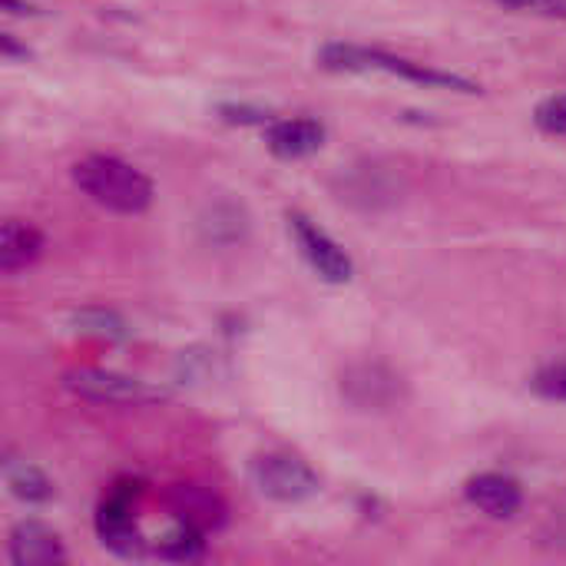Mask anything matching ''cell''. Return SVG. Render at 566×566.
Here are the masks:
<instances>
[{
	"label": "cell",
	"mask_w": 566,
	"mask_h": 566,
	"mask_svg": "<svg viewBox=\"0 0 566 566\" xmlns=\"http://www.w3.org/2000/svg\"><path fill=\"white\" fill-rule=\"evenodd\" d=\"M216 113H219V119L229 123V126H269V123L275 119L269 109H262V106H255V103H219Z\"/></svg>",
	"instance_id": "obj_19"
},
{
	"label": "cell",
	"mask_w": 566,
	"mask_h": 566,
	"mask_svg": "<svg viewBox=\"0 0 566 566\" xmlns=\"http://www.w3.org/2000/svg\"><path fill=\"white\" fill-rule=\"evenodd\" d=\"M43 245H46V239L36 226L20 222V219H7L0 229V269L7 275L23 272L27 265H33L43 255Z\"/></svg>",
	"instance_id": "obj_14"
},
{
	"label": "cell",
	"mask_w": 566,
	"mask_h": 566,
	"mask_svg": "<svg viewBox=\"0 0 566 566\" xmlns=\"http://www.w3.org/2000/svg\"><path fill=\"white\" fill-rule=\"evenodd\" d=\"M318 66L328 73H388V76H401L408 83H418L424 90H451V93H481V86L461 73L451 70H438L378 46H361V43H325L318 50Z\"/></svg>",
	"instance_id": "obj_2"
},
{
	"label": "cell",
	"mask_w": 566,
	"mask_h": 566,
	"mask_svg": "<svg viewBox=\"0 0 566 566\" xmlns=\"http://www.w3.org/2000/svg\"><path fill=\"white\" fill-rule=\"evenodd\" d=\"M166 507L179 524H189L202 534H216L229 524L226 501L202 484H172L166 494Z\"/></svg>",
	"instance_id": "obj_9"
},
{
	"label": "cell",
	"mask_w": 566,
	"mask_h": 566,
	"mask_svg": "<svg viewBox=\"0 0 566 566\" xmlns=\"http://www.w3.org/2000/svg\"><path fill=\"white\" fill-rule=\"evenodd\" d=\"M504 10L514 13H534V17H554L566 20V0H497Z\"/></svg>",
	"instance_id": "obj_21"
},
{
	"label": "cell",
	"mask_w": 566,
	"mask_h": 566,
	"mask_svg": "<svg viewBox=\"0 0 566 566\" xmlns=\"http://www.w3.org/2000/svg\"><path fill=\"white\" fill-rule=\"evenodd\" d=\"M249 481L265 501H275V504H305L318 497L322 491V481L308 468V461L285 454V451H269V454L252 458Z\"/></svg>",
	"instance_id": "obj_5"
},
{
	"label": "cell",
	"mask_w": 566,
	"mask_h": 566,
	"mask_svg": "<svg viewBox=\"0 0 566 566\" xmlns=\"http://www.w3.org/2000/svg\"><path fill=\"white\" fill-rule=\"evenodd\" d=\"M335 196L355 209L378 212V209H388L401 199V176L381 163H355V166L338 172Z\"/></svg>",
	"instance_id": "obj_7"
},
{
	"label": "cell",
	"mask_w": 566,
	"mask_h": 566,
	"mask_svg": "<svg viewBox=\"0 0 566 566\" xmlns=\"http://www.w3.org/2000/svg\"><path fill=\"white\" fill-rule=\"evenodd\" d=\"M342 395L358 411H391L405 401V378L381 361H358L345 368Z\"/></svg>",
	"instance_id": "obj_8"
},
{
	"label": "cell",
	"mask_w": 566,
	"mask_h": 566,
	"mask_svg": "<svg viewBox=\"0 0 566 566\" xmlns=\"http://www.w3.org/2000/svg\"><path fill=\"white\" fill-rule=\"evenodd\" d=\"M70 179L90 202L116 216H143L153 209V199H156L153 179L133 163L109 156V153H90L76 159L70 169Z\"/></svg>",
	"instance_id": "obj_1"
},
{
	"label": "cell",
	"mask_w": 566,
	"mask_h": 566,
	"mask_svg": "<svg viewBox=\"0 0 566 566\" xmlns=\"http://www.w3.org/2000/svg\"><path fill=\"white\" fill-rule=\"evenodd\" d=\"M464 497L471 507H478L491 521H511L524 507V488L511 474H497V471L474 474L464 484Z\"/></svg>",
	"instance_id": "obj_10"
},
{
	"label": "cell",
	"mask_w": 566,
	"mask_h": 566,
	"mask_svg": "<svg viewBox=\"0 0 566 566\" xmlns=\"http://www.w3.org/2000/svg\"><path fill=\"white\" fill-rule=\"evenodd\" d=\"M325 136H328V129L312 116L272 119L265 126V146L279 159H308L325 146Z\"/></svg>",
	"instance_id": "obj_11"
},
{
	"label": "cell",
	"mask_w": 566,
	"mask_h": 566,
	"mask_svg": "<svg viewBox=\"0 0 566 566\" xmlns=\"http://www.w3.org/2000/svg\"><path fill=\"white\" fill-rule=\"evenodd\" d=\"M199 239L212 249H229V245H242L252 232V216L245 212L242 202L235 199H219L212 206H206V212L196 222Z\"/></svg>",
	"instance_id": "obj_13"
},
{
	"label": "cell",
	"mask_w": 566,
	"mask_h": 566,
	"mask_svg": "<svg viewBox=\"0 0 566 566\" xmlns=\"http://www.w3.org/2000/svg\"><path fill=\"white\" fill-rule=\"evenodd\" d=\"M0 50H3V60L7 63H27L33 56V50L23 46L13 33H0Z\"/></svg>",
	"instance_id": "obj_22"
},
{
	"label": "cell",
	"mask_w": 566,
	"mask_h": 566,
	"mask_svg": "<svg viewBox=\"0 0 566 566\" xmlns=\"http://www.w3.org/2000/svg\"><path fill=\"white\" fill-rule=\"evenodd\" d=\"M3 484L23 504H50L56 497L53 481L36 464H30L23 458H7L3 461Z\"/></svg>",
	"instance_id": "obj_15"
},
{
	"label": "cell",
	"mask_w": 566,
	"mask_h": 566,
	"mask_svg": "<svg viewBox=\"0 0 566 566\" xmlns=\"http://www.w3.org/2000/svg\"><path fill=\"white\" fill-rule=\"evenodd\" d=\"M206 537H209V534H202V531H196V527L176 521L172 531L159 537L156 554H159L163 560H169V564H192V560H202V557H206Z\"/></svg>",
	"instance_id": "obj_17"
},
{
	"label": "cell",
	"mask_w": 566,
	"mask_h": 566,
	"mask_svg": "<svg viewBox=\"0 0 566 566\" xmlns=\"http://www.w3.org/2000/svg\"><path fill=\"white\" fill-rule=\"evenodd\" d=\"M143 491H146V484L139 478H119V481H113L109 491H106V497L96 507V517H93L96 541L109 554H116L123 560H139L149 551V544H146L136 517H133Z\"/></svg>",
	"instance_id": "obj_3"
},
{
	"label": "cell",
	"mask_w": 566,
	"mask_h": 566,
	"mask_svg": "<svg viewBox=\"0 0 566 566\" xmlns=\"http://www.w3.org/2000/svg\"><path fill=\"white\" fill-rule=\"evenodd\" d=\"M63 388L80 401L109 405V408H146L169 398L166 388L109 368H70L63 375Z\"/></svg>",
	"instance_id": "obj_4"
},
{
	"label": "cell",
	"mask_w": 566,
	"mask_h": 566,
	"mask_svg": "<svg viewBox=\"0 0 566 566\" xmlns=\"http://www.w3.org/2000/svg\"><path fill=\"white\" fill-rule=\"evenodd\" d=\"M534 123H537L544 133H551V136H566V93L544 99V103L534 109Z\"/></svg>",
	"instance_id": "obj_20"
},
{
	"label": "cell",
	"mask_w": 566,
	"mask_h": 566,
	"mask_svg": "<svg viewBox=\"0 0 566 566\" xmlns=\"http://www.w3.org/2000/svg\"><path fill=\"white\" fill-rule=\"evenodd\" d=\"M285 222H289V232H292V239H295L302 259L315 269L318 279H325V282H332V285H345V282L355 279V262H352V255H348V252H345V249H342V245L312 219V216L292 209V212L285 216Z\"/></svg>",
	"instance_id": "obj_6"
},
{
	"label": "cell",
	"mask_w": 566,
	"mask_h": 566,
	"mask_svg": "<svg viewBox=\"0 0 566 566\" xmlns=\"http://www.w3.org/2000/svg\"><path fill=\"white\" fill-rule=\"evenodd\" d=\"M3 10L13 13V17H33V13H36V10H33L30 3H23V0H3Z\"/></svg>",
	"instance_id": "obj_23"
},
{
	"label": "cell",
	"mask_w": 566,
	"mask_h": 566,
	"mask_svg": "<svg viewBox=\"0 0 566 566\" xmlns=\"http://www.w3.org/2000/svg\"><path fill=\"white\" fill-rule=\"evenodd\" d=\"M10 564L17 566H60L66 564V547L56 531L40 521H20L10 531Z\"/></svg>",
	"instance_id": "obj_12"
},
{
	"label": "cell",
	"mask_w": 566,
	"mask_h": 566,
	"mask_svg": "<svg viewBox=\"0 0 566 566\" xmlns=\"http://www.w3.org/2000/svg\"><path fill=\"white\" fill-rule=\"evenodd\" d=\"M73 328L80 335H93L99 342H126L129 338V325L119 312L113 308H103V305H86V308H76L70 315Z\"/></svg>",
	"instance_id": "obj_16"
},
{
	"label": "cell",
	"mask_w": 566,
	"mask_h": 566,
	"mask_svg": "<svg viewBox=\"0 0 566 566\" xmlns=\"http://www.w3.org/2000/svg\"><path fill=\"white\" fill-rule=\"evenodd\" d=\"M531 388H534V395L544 398V401H560V405H566V361L544 365V368L531 378Z\"/></svg>",
	"instance_id": "obj_18"
}]
</instances>
